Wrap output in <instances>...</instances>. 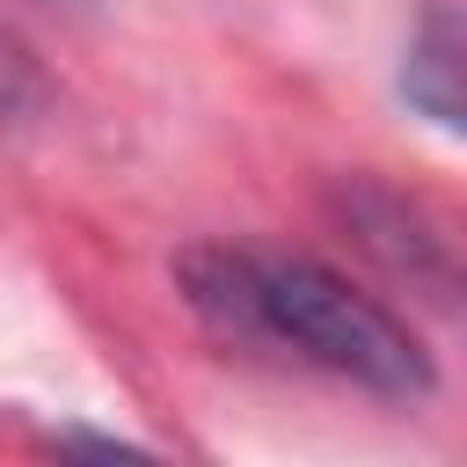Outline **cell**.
Instances as JSON below:
<instances>
[{
    "mask_svg": "<svg viewBox=\"0 0 467 467\" xmlns=\"http://www.w3.org/2000/svg\"><path fill=\"white\" fill-rule=\"evenodd\" d=\"M175 285L197 306V321L219 328L226 343L292 350V358H306V365H321L365 394L416 401L438 379L431 350L409 336V321L314 255L204 241V248L175 255Z\"/></svg>",
    "mask_w": 467,
    "mask_h": 467,
    "instance_id": "1",
    "label": "cell"
},
{
    "mask_svg": "<svg viewBox=\"0 0 467 467\" xmlns=\"http://www.w3.org/2000/svg\"><path fill=\"white\" fill-rule=\"evenodd\" d=\"M336 219L350 226V241H358L379 270L409 277V285L431 292L438 306H467V277H460L445 234H431L409 197H394V190H379V182H343V190H336Z\"/></svg>",
    "mask_w": 467,
    "mask_h": 467,
    "instance_id": "2",
    "label": "cell"
},
{
    "mask_svg": "<svg viewBox=\"0 0 467 467\" xmlns=\"http://www.w3.org/2000/svg\"><path fill=\"white\" fill-rule=\"evenodd\" d=\"M394 88L423 124L467 139V7L431 0L416 15L409 44H401V66H394Z\"/></svg>",
    "mask_w": 467,
    "mask_h": 467,
    "instance_id": "3",
    "label": "cell"
},
{
    "mask_svg": "<svg viewBox=\"0 0 467 467\" xmlns=\"http://www.w3.org/2000/svg\"><path fill=\"white\" fill-rule=\"evenodd\" d=\"M44 102H51L44 66H36L29 44L0 22V124H29V117H44Z\"/></svg>",
    "mask_w": 467,
    "mask_h": 467,
    "instance_id": "4",
    "label": "cell"
},
{
    "mask_svg": "<svg viewBox=\"0 0 467 467\" xmlns=\"http://www.w3.org/2000/svg\"><path fill=\"white\" fill-rule=\"evenodd\" d=\"M44 7H88V0H44Z\"/></svg>",
    "mask_w": 467,
    "mask_h": 467,
    "instance_id": "5",
    "label": "cell"
}]
</instances>
